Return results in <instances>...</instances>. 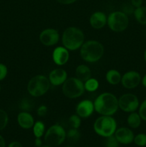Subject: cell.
I'll list each match as a JSON object with an SVG mask.
<instances>
[{"label":"cell","mask_w":146,"mask_h":147,"mask_svg":"<svg viewBox=\"0 0 146 147\" xmlns=\"http://www.w3.org/2000/svg\"><path fill=\"white\" fill-rule=\"evenodd\" d=\"M9 122V116L7 112L0 109V131L6 128Z\"/></svg>","instance_id":"obj_27"},{"label":"cell","mask_w":146,"mask_h":147,"mask_svg":"<svg viewBox=\"0 0 146 147\" xmlns=\"http://www.w3.org/2000/svg\"><path fill=\"white\" fill-rule=\"evenodd\" d=\"M8 74V69L7 67L3 63H0V81L5 79Z\"/></svg>","instance_id":"obj_32"},{"label":"cell","mask_w":146,"mask_h":147,"mask_svg":"<svg viewBox=\"0 0 146 147\" xmlns=\"http://www.w3.org/2000/svg\"><path fill=\"white\" fill-rule=\"evenodd\" d=\"M75 111L76 114L82 119L89 118L94 111V102L87 99L81 100L76 106Z\"/></svg>","instance_id":"obj_12"},{"label":"cell","mask_w":146,"mask_h":147,"mask_svg":"<svg viewBox=\"0 0 146 147\" xmlns=\"http://www.w3.org/2000/svg\"><path fill=\"white\" fill-rule=\"evenodd\" d=\"M33 134L36 138H41L45 134V125L41 121L34 122L33 126Z\"/></svg>","instance_id":"obj_22"},{"label":"cell","mask_w":146,"mask_h":147,"mask_svg":"<svg viewBox=\"0 0 146 147\" xmlns=\"http://www.w3.org/2000/svg\"><path fill=\"white\" fill-rule=\"evenodd\" d=\"M107 24L112 31L121 32L125 31L128 27V16L122 11H113L107 17Z\"/></svg>","instance_id":"obj_8"},{"label":"cell","mask_w":146,"mask_h":147,"mask_svg":"<svg viewBox=\"0 0 146 147\" xmlns=\"http://www.w3.org/2000/svg\"><path fill=\"white\" fill-rule=\"evenodd\" d=\"M85 91L84 82L77 78H70L62 85V92L68 98H77Z\"/></svg>","instance_id":"obj_7"},{"label":"cell","mask_w":146,"mask_h":147,"mask_svg":"<svg viewBox=\"0 0 146 147\" xmlns=\"http://www.w3.org/2000/svg\"><path fill=\"white\" fill-rule=\"evenodd\" d=\"M142 119L138 113L137 112H132L130 113L127 119V123L128 126L132 129H137L141 124Z\"/></svg>","instance_id":"obj_20"},{"label":"cell","mask_w":146,"mask_h":147,"mask_svg":"<svg viewBox=\"0 0 146 147\" xmlns=\"http://www.w3.org/2000/svg\"><path fill=\"white\" fill-rule=\"evenodd\" d=\"M69 58H70L69 50L64 46H59L53 50L52 60L57 65H64L68 62Z\"/></svg>","instance_id":"obj_13"},{"label":"cell","mask_w":146,"mask_h":147,"mask_svg":"<svg viewBox=\"0 0 146 147\" xmlns=\"http://www.w3.org/2000/svg\"><path fill=\"white\" fill-rule=\"evenodd\" d=\"M41 147H52V146H49V145H44V146H42Z\"/></svg>","instance_id":"obj_41"},{"label":"cell","mask_w":146,"mask_h":147,"mask_svg":"<svg viewBox=\"0 0 146 147\" xmlns=\"http://www.w3.org/2000/svg\"><path fill=\"white\" fill-rule=\"evenodd\" d=\"M60 4H64V5H67V4H71L75 2L77 0H57Z\"/></svg>","instance_id":"obj_35"},{"label":"cell","mask_w":146,"mask_h":147,"mask_svg":"<svg viewBox=\"0 0 146 147\" xmlns=\"http://www.w3.org/2000/svg\"><path fill=\"white\" fill-rule=\"evenodd\" d=\"M0 147H6L5 140L1 135H0Z\"/></svg>","instance_id":"obj_38"},{"label":"cell","mask_w":146,"mask_h":147,"mask_svg":"<svg viewBox=\"0 0 146 147\" xmlns=\"http://www.w3.org/2000/svg\"><path fill=\"white\" fill-rule=\"evenodd\" d=\"M68 122L70 126H71V128H73V129H79L80 125H81V118L77 114L72 115L69 118Z\"/></svg>","instance_id":"obj_26"},{"label":"cell","mask_w":146,"mask_h":147,"mask_svg":"<svg viewBox=\"0 0 146 147\" xmlns=\"http://www.w3.org/2000/svg\"><path fill=\"white\" fill-rule=\"evenodd\" d=\"M76 78L80 79L82 82H85L91 78L92 72L90 67L86 65H80L77 67L75 70Z\"/></svg>","instance_id":"obj_18"},{"label":"cell","mask_w":146,"mask_h":147,"mask_svg":"<svg viewBox=\"0 0 146 147\" xmlns=\"http://www.w3.org/2000/svg\"><path fill=\"white\" fill-rule=\"evenodd\" d=\"M1 86H0V91H1Z\"/></svg>","instance_id":"obj_42"},{"label":"cell","mask_w":146,"mask_h":147,"mask_svg":"<svg viewBox=\"0 0 146 147\" xmlns=\"http://www.w3.org/2000/svg\"><path fill=\"white\" fill-rule=\"evenodd\" d=\"M50 87L48 78L43 75H37L30 79L27 84V91L33 97H40L45 94Z\"/></svg>","instance_id":"obj_5"},{"label":"cell","mask_w":146,"mask_h":147,"mask_svg":"<svg viewBox=\"0 0 146 147\" xmlns=\"http://www.w3.org/2000/svg\"><path fill=\"white\" fill-rule=\"evenodd\" d=\"M34 145L37 147H41L42 146V142L41 140V138H36L34 140Z\"/></svg>","instance_id":"obj_37"},{"label":"cell","mask_w":146,"mask_h":147,"mask_svg":"<svg viewBox=\"0 0 146 147\" xmlns=\"http://www.w3.org/2000/svg\"><path fill=\"white\" fill-rule=\"evenodd\" d=\"M8 147H23L22 145L18 142H12L8 145Z\"/></svg>","instance_id":"obj_36"},{"label":"cell","mask_w":146,"mask_h":147,"mask_svg":"<svg viewBox=\"0 0 146 147\" xmlns=\"http://www.w3.org/2000/svg\"><path fill=\"white\" fill-rule=\"evenodd\" d=\"M105 79L110 85L116 86L121 82L122 76L118 70L111 69L106 73Z\"/></svg>","instance_id":"obj_19"},{"label":"cell","mask_w":146,"mask_h":147,"mask_svg":"<svg viewBox=\"0 0 146 147\" xmlns=\"http://www.w3.org/2000/svg\"><path fill=\"white\" fill-rule=\"evenodd\" d=\"M105 141H104V147H119V146H120V143L117 140L115 135L108 136V137L105 138Z\"/></svg>","instance_id":"obj_29"},{"label":"cell","mask_w":146,"mask_h":147,"mask_svg":"<svg viewBox=\"0 0 146 147\" xmlns=\"http://www.w3.org/2000/svg\"><path fill=\"white\" fill-rule=\"evenodd\" d=\"M93 129L97 135L107 138L114 135L117 129V122L113 116H100L94 122Z\"/></svg>","instance_id":"obj_4"},{"label":"cell","mask_w":146,"mask_h":147,"mask_svg":"<svg viewBox=\"0 0 146 147\" xmlns=\"http://www.w3.org/2000/svg\"><path fill=\"white\" fill-rule=\"evenodd\" d=\"M99 82L94 78H90L84 83V89L88 92H94L99 88Z\"/></svg>","instance_id":"obj_24"},{"label":"cell","mask_w":146,"mask_h":147,"mask_svg":"<svg viewBox=\"0 0 146 147\" xmlns=\"http://www.w3.org/2000/svg\"><path fill=\"white\" fill-rule=\"evenodd\" d=\"M17 122L22 129H29L34 126V119L29 112L21 111L17 116Z\"/></svg>","instance_id":"obj_17"},{"label":"cell","mask_w":146,"mask_h":147,"mask_svg":"<svg viewBox=\"0 0 146 147\" xmlns=\"http://www.w3.org/2000/svg\"><path fill=\"white\" fill-rule=\"evenodd\" d=\"M69 147H72V146H69Z\"/></svg>","instance_id":"obj_43"},{"label":"cell","mask_w":146,"mask_h":147,"mask_svg":"<svg viewBox=\"0 0 146 147\" xmlns=\"http://www.w3.org/2000/svg\"><path fill=\"white\" fill-rule=\"evenodd\" d=\"M115 136L122 144H130L134 140L135 135L133 131L127 127H120L116 129Z\"/></svg>","instance_id":"obj_14"},{"label":"cell","mask_w":146,"mask_h":147,"mask_svg":"<svg viewBox=\"0 0 146 147\" xmlns=\"http://www.w3.org/2000/svg\"><path fill=\"white\" fill-rule=\"evenodd\" d=\"M47 111H48V109H47V106H44V105H41L37 109V113L40 117H44V116H45L47 115Z\"/></svg>","instance_id":"obj_33"},{"label":"cell","mask_w":146,"mask_h":147,"mask_svg":"<svg viewBox=\"0 0 146 147\" xmlns=\"http://www.w3.org/2000/svg\"><path fill=\"white\" fill-rule=\"evenodd\" d=\"M60 33L56 29L47 28L42 30L40 34L42 44L47 47H51L57 44L60 40Z\"/></svg>","instance_id":"obj_11"},{"label":"cell","mask_w":146,"mask_h":147,"mask_svg":"<svg viewBox=\"0 0 146 147\" xmlns=\"http://www.w3.org/2000/svg\"><path fill=\"white\" fill-rule=\"evenodd\" d=\"M135 8L132 5L131 3H128V4H125L123 5V9H122V11L128 16L130 15V14H133V13H134V11H135Z\"/></svg>","instance_id":"obj_31"},{"label":"cell","mask_w":146,"mask_h":147,"mask_svg":"<svg viewBox=\"0 0 146 147\" xmlns=\"http://www.w3.org/2000/svg\"><path fill=\"white\" fill-rule=\"evenodd\" d=\"M141 83L145 88H146V74L143 76V77L141 79Z\"/></svg>","instance_id":"obj_39"},{"label":"cell","mask_w":146,"mask_h":147,"mask_svg":"<svg viewBox=\"0 0 146 147\" xmlns=\"http://www.w3.org/2000/svg\"><path fill=\"white\" fill-rule=\"evenodd\" d=\"M142 77L135 70H130L122 76V86L127 89H134L141 83Z\"/></svg>","instance_id":"obj_10"},{"label":"cell","mask_w":146,"mask_h":147,"mask_svg":"<svg viewBox=\"0 0 146 147\" xmlns=\"http://www.w3.org/2000/svg\"><path fill=\"white\" fill-rule=\"evenodd\" d=\"M133 142H135L137 146L143 147L146 146V134H138L137 135L135 136L134 140Z\"/></svg>","instance_id":"obj_28"},{"label":"cell","mask_w":146,"mask_h":147,"mask_svg":"<svg viewBox=\"0 0 146 147\" xmlns=\"http://www.w3.org/2000/svg\"><path fill=\"white\" fill-rule=\"evenodd\" d=\"M19 107L21 109V111L29 112L32 110L34 107V103L32 100L29 98H23L19 102Z\"/></svg>","instance_id":"obj_25"},{"label":"cell","mask_w":146,"mask_h":147,"mask_svg":"<svg viewBox=\"0 0 146 147\" xmlns=\"http://www.w3.org/2000/svg\"><path fill=\"white\" fill-rule=\"evenodd\" d=\"M94 111L101 116H113L119 109L118 98L114 94L104 92L94 101Z\"/></svg>","instance_id":"obj_1"},{"label":"cell","mask_w":146,"mask_h":147,"mask_svg":"<svg viewBox=\"0 0 146 147\" xmlns=\"http://www.w3.org/2000/svg\"><path fill=\"white\" fill-rule=\"evenodd\" d=\"M119 109L126 113L135 112L138 109L140 101L136 95L133 93H125L118 99Z\"/></svg>","instance_id":"obj_9"},{"label":"cell","mask_w":146,"mask_h":147,"mask_svg":"<svg viewBox=\"0 0 146 147\" xmlns=\"http://www.w3.org/2000/svg\"><path fill=\"white\" fill-rule=\"evenodd\" d=\"M143 0H130V3L135 8H138L143 6Z\"/></svg>","instance_id":"obj_34"},{"label":"cell","mask_w":146,"mask_h":147,"mask_svg":"<svg viewBox=\"0 0 146 147\" xmlns=\"http://www.w3.org/2000/svg\"><path fill=\"white\" fill-rule=\"evenodd\" d=\"M80 50V56L82 60L90 63L99 61L104 54V47L102 43L96 40L84 42Z\"/></svg>","instance_id":"obj_3"},{"label":"cell","mask_w":146,"mask_h":147,"mask_svg":"<svg viewBox=\"0 0 146 147\" xmlns=\"http://www.w3.org/2000/svg\"><path fill=\"white\" fill-rule=\"evenodd\" d=\"M49 80L50 84L54 86H60L67 79V73L62 68H56L52 70L49 74Z\"/></svg>","instance_id":"obj_15"},{"label":"cell","mask_w":146,"mask_h":147,"mask_svg":"<svg viewBox=\"0 0 146 147\" xmlns=\"http://www.w3.org/2000/svg\"><path fill=\"white\" fill-rule=\"evenodd\" d=\"M107 17L104 12L95 11L90 17V24L93 29L100 30L107 24Z\"/></svg>","instance_id":"obj_16"},{"label":"cell","mask_w":146,"mask_h":147,"mask_svg":"<svg viewBox=\"0 0 146 147\" xmlns=\"http://www.w3.org/2000/svg\"><path fill=\"white\" fill-rule=\"evenodd\" d=\"M138 113L141 117L142 120L146 121V98L143 100L138 108Z\"/></svg>","instance_id":"obj_30"},{"label":"cell","mask_w":146,"mask_h":147,"mask_svg":"<svg viewBox=\"0 0 146 147\" xmlns=\"http://www.w3.org/2000/svg\"><path fill=\"white\" fill-rule=\"evenodd\" d=\"M62 42L69 51H75L84 42V34L78 27H69L63 32Z\"/></svg>","instance_id":"obj_2"},{"label":"cell","mask_w":146,"mask_h":147,"mask_svg":"<svg viewBox=\"0 0 146 147\" xmlns=\"http://www.w3.org/2000/svg\"><path fill=\"white\" fill-rule=\"evenodd\" d=\"M80 137H81V134L78 129H73V128L69 129L68 131L67 132V135H66V138L67 139V140L71 143L77 142L80 140Z\"/></svg>","instance_id":"obj_23"},{"label":"cell","mask_w":146,"mask_h":147,"mask_svg":"<svg viewBox=\"0 0 146 147\" xmlns=\"http://www.w3.org/2000/svg\"><path fill=\"white\" fill-rule=\"evenodd\" d=\"M67 132L60 124H54L50 126L44 134V142L46 144L52 147L61 145L66 139Z\"/></svg>","instance_id":"obj_6"},{"label":"cell","mask_w":146,"mask_h":147,"mask_svg":"<svg viewBox=\"0 0 146 147\" xmlns=\"http://www.w3.org/2000/svg\"><path fill=\"white\" fill-rule=\"evenodd\" d=\"M143 57H144V60H145V63H146V48H145V51H144Z\"/></svg>","instance_id":"obj_40"},{"label":"cell","mask_w":146,"mask_h":147,"mask_svg":"<svg viewBox=\"0 0 146 147\" xmlns=\"http://www.w3.org/2000/svg\"><path fill=\"white\" fill-rule=\"evenodd\" d=\"M133 15L137 22L143 25H146V7L141 6L135 8Z\"/></svg>","instance_id":"obj_21"}]
</instances>
